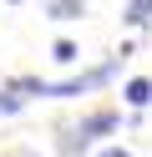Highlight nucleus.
<instances>
[{"label": "nucleus", "instance_id": "nucleus-5", "mask_svg": "<svg viewBox=\"0 0 152 157\" xmlns=\"http://www.w3.org/2000/svg\"><path fill=\"white\" fill-rule=\"evenodd\" d=\"M122 25H132V31L152 25V0H127V10H122Z\"/></svg>", "mask_w": 152, "mask_h": 157}, {"label": "nucleus", "instance_id": "nucleus-2", "mask_svg": "<svg viewBox=\"0 0 152 157\" xmlns=\"http://www.w3.org/2000/svg\"><path fill=\"white\" fill-rule=\"evenodd\" d=\"M117 127H122L117 106H96V112H86L76 127H66V132H61L56 152H61V157H81V152H91V147H96L101 137H111Z\"/></svg>", "mask_w": 152, "mask_h": 157}, {"label": "nucleus", "instance_id": "nucleus-7", "mask_svg": "<svg viewBox=\"0 0 152 157\" xmlns=\"http://www.w3.org/2000/svg\"><path fill=\"white\" fill-rule=\"evenodd\" d=\"M20 106H25V96H15V91H0V117H15Z\"/></svg>", "mask_w": 152, "mask_h": 157}, {"label": "nucleus", "instance_id": "nucleus-1", "mask_svg": "<svg viewBox=\"0 0 152 157\" xmlns=\"http://www.w3.org/2000/svg\"><path fill=\"white\" fill-rule=\"evenodd\" d=\"M122 56H127V51L107 56V61H101V66H91V71L61 76V81H46V76H10V81H5V91H15V96H51V101H71V96L101 91V86H107L111 76L122 71Z\"/></svg>", "mask_w": 152, "mask_h": 157}, {"label": "nucleus", "instance_id": "nucleus-8", "mask_svg": "<svg viewBox=\"0 0 152 157\" xmlns=\"http://www.w3.org/2000/svg\"><path fill=\"white\" fill-rule=\"evenodd\" d=\"M96 157H132V152H127V147H122V142H111V147H101Z\"/></svg>", "mask_w": 152, "mask_h": 157}, {"label": "nucleus", "instance_id": "nucleus-6", "mask_svg": "<svg viewBox=\"0 0 152 157\" xmlns=\"http://www.w3.org/2000/svg\"><path fill=\"white\" fill-rule=\"evenodd\" d=\"M51 61H61V66H76V61H81V51H76V41H66V36H61V41L51 46Z\"/></svg>", "mask_w": 152, "mask_h": 157}, {"label": "nucleus", "instance_id": "nucleus-3", "mask_svg": "<svg viewBox=\"0 0 152 157\" xmlns=\"http://www.w3.org/2000/svg\"><path fill=\"white\" fill-rule=\"evenodd\" d=\"M122 101H127L132 112H142V106H152V81H147V76H132V81L122 86Z\"/></svg>", "mask_w": 152, "mask_h": 157}, {"label": "nucleus", "instance_id": "nucleus-4", "mask_svg": "<svg viewBox=\"0 0 152 157\" xmlns=\"http://www.w3.org/2000/svg\"><path fill=\"white\" fill-rule=\"evenodd\" d=\"M46 15L51 21H81V15H86V0H46Z\"/></svg>", "mask_w": 152, "mask_h": 157}, {"label": "nucleus", "instance_id": "nucleus-10", "mask_svg": "<svg viewBox=\"0 0 152 157\" xmlns=\"http://www.w3.org/2000/svg\"><path fill=\"white\" fill-rule=\"evenodd\" d=\"M10 5H15V0H10Z\"/></svg>", "mask_w": 152, "mask_h": 157}, {"label": "nucleus", "instance_id": "nucleus-9", "mask_svg": "<svg viewBox=\"0 0 152 157\" xmlns=\"http://www.w3.org/2000/svg\"><path fill=\"white\" fill-rule=\"evenodd\" d=\"M20 157H30V152H20Z\"/></svg>", "mask_w": 152, "mask_h": 157}]
</instances>
